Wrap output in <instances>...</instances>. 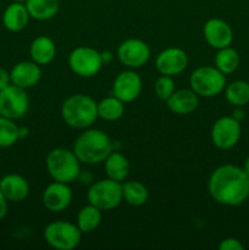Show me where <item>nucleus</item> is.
<instances>
[{"mask_svg":"<svg viewBox=\"0 0 249 250\" xmlns=\"http://www.w3.org/2000/svg\"><path fill=\"white\" fill-rule=\"evenodd\" d=\"M212 199L225 207H239L249 198V176L244 168L225 164L215 168L208 181Z\"/></svg>","mask_w":249,"mask_h":250,"instance_id":"1","label":"nucleus"},{"mask_svg":"<svg viewBox=\"0 0 249 250\" xmlns=\"http://www.w3.org/2000/svg\"><path fill=\"white\" fill-rule=\"evenodd\" d=\"M72 150L81 164L97 165L104 163L105 159L114 150V144L110 137L102 129L85 128V131L76 138Z\"/></svg>","mask_w":249,"mask_h":250,"instance_id":"2","label":"nucleus"},{"mask_svg":"<svg viewBox=\"0 0 249 250\" xmlns=\"http://www.w3.org/2000/svg\"><path fill=\"white\" fill-rule=\"evenodd\" d=\"M61 117L72 128H89L98 119L97 102L89 95L81 93L70 95L61 105Z\"/></svg>","mask_w":249,"mask_h":250,"instance_id":"3","label":"nucleus"},{"mask_svg":"<svg viewBox=\"0 0 249 250\" xmlns=\"http://www.w3.org/2000/svg\"><path fill=\"white\" fill-rule=\"evenodd\" d=\"M46 171L56 182H75L81 173V161L73 150L66 148H55L50 150L45 159Z\"/></svg>","mask_w":249,"mask_h":250,"instance_id":"4","label":"nucleus"},{"mask_svg":"<svg viewBox=\"0 0 249 250\" xmlns=\"http://www.w3.org/2000/svg\"><path fill=\"white\" fill-rule=\"evenodd\" d=\"M226 84V75L214 66H200L189 77L190 89L198 97H216L224 92Z\"/></svg>","mask_w":249,"mask_h":250,"instance_id":"5","label":"nucleus"},{"mask_svg":"<svg viewBox=\"0 0 249 250\" xmlns=\"http://www.w3.org/2000/svg\"><path fill=\"white\" fill-rule=\"evenodd\" d=\"M82 234L76 224L58 220L45 227L44 241L56 250H73L80 246Z\"/></svg>","mask_w":249,"mask_h":250,"instance_id":"6","label":"nucleus"},{"mask_svg":"<svg viewBox=\"0 0 249 250\" xmlns=\"http://www.w3.org/2000/svg\"><path fill=\"white\" fill-rule=\"evenodd\" d=\"M89 204L94 205L102 211L114 210L124 202L122 183L111 178H104L92 183L87 192Z\"/></svg>","mask_w":249,"mask_h":250,"instance_id":"7","label":"nucleus"},{"mask_svg":"<svg viewBox=\"0 0 249 250\" xmlns=\"http://www.w3.org/2000/svg\"><path fill=\"white\" fill-rule=\"evenodd\" d=\"M68 66L80 77H94L103 67L102 53L92 46H77L68 55Z\"/></svg>","mask_w":249,"mask_h":250,"instance_id":"8","label":"nucleus"},{"mask_svg":"<svg viewBox=\"0 0 249 250\" xmlns=\"http://www.w3.org/2000/svg\"><path fill=\"white\" fill-rule=\"evenodd\" d=\"M29 98L26 89L9 84L0 90V115L14 121L22 119L28 112Z\"/></svg>","mask_w":249,"mask_h":250,"instance_id":"9","label":"nucleus"},{"mask_svg":"<svg viewBox=\"0 0 249 250\" xmlns=\"http://www.w3.org/2000/svg\"><path fill=\"white\" fill-rule=\"evenodd\" d=\"M241 134V122L237 121L233 116H222L212 125L211 141L217 149L228 150L237 146Z\"/></svg>","mask_w":249,"mask_h":250,"instance_id":"10","label":"nucleus"},{"mask_svg":"<svg viewBox=\"0 0 249 250\" xmlns=\"http://www.w3.org/2000/svg\"><path fill=\"white\" fill-rule=\"evenodd\" d=\"M117 58L122 65L136 70L148 62L150 59V48L142 39H126L117 48Z\"/></svg>","mask_w":249,"mask_h":250,"instance_id":"11","label":"nucleus"},{"mask_svg":"<svg viewBox=\"0 0 249 250\" xmlns=\"http://www.w3.org/2000/svg\"><path fill=\"white\" fill-rule=\"evenodd\" d=\"M143 82L134 70H124L120 72L112 83V95L119 98L124 104L136 100L142 93Z\"/></svg>","mask_w":249,"mask_h":250,"instance_id":"12","label":"nucleus"},{"mask_svg":"<svg viewBox=\"0 0 249 250\" xmlns=\"http://www.w3.org/2000/svg\"><path fill=\"white\" fill-rule=\"evenodd\" d=\"M188 66V56L183 49L167 48L158 54L155 59V67L161 75H181Z\"/></svg>","mask_w":249,"mask_h":250,"instance_id":"13","label":"nucleus"},{"mask_svg":"<svg viewBox=\"0 0 249 250\" xmlns=\"http://www.w3.org/2000/svg\"><path fill=\"white\" fill-rule=\"evenodd\" d=\"M42 202L44 208L50 212L63 211L72 202V190L67 183L54 181L44 189Z\"/></svg>","mask_w":249,"mask_h":250,"instance_id":"14","label":"nucleus"},{"mask_svg":"<svg viewBox=\"0 0 249 250\" xmlns=\"http://www.w3.org/2000/svg\"><path fill=\"white\" fill-rule=\"evenodd\" d=\"M203 34L207 43L216 50L229 46L233 41V31L231 26L226 21L216 17L205 22Z\"/></svg>","mask_w":249,"mask_h":250,"instance_id":"15","label":"nucleus"},{"mask_svg":"<svg viewBox=\"0 0 249 250\" xmlns=\"http://www.w3.org/2000/svg\"><path fill=\"white\" fill-rule=\"evenodd\" d=\"M10 78L12 84L27 90L38 84L42 78V68L34 61H21L11 68Z\"/></svg>","mask_w":249,"mask_h":250,"instance_id":"16","label":"nucleus"},{"mask_svg":"<svg viewBox=\"0 0 249 250\" xmlns=\"http://www.w3.org/2000/svg\"><path fill=\"white\" fill-rule=\"evenodd\" d=\"M0 189L7 202H23L29 194V183L23 176L17 173H9L0 180Z\"/></svg>","mask_w":249,"mask_h":250,"instance_id":"17","label":"nucleus"},{"mask_svg":"<svg viewBox=\"0 0 249 250\" xmlns=\"http://www.w3.org/2000/svg\"><path fill=\"white\" fill-rule=\"evenodd\" d=\"M167 107L176 115H188L195 111L199 105V97L192 89H178L166 100Z\"/></svg>","mask_w":249,"mask_h":250,"instance_id":"18","label":"nucleus"},{"mask_svg":"<svg viewBox=\"0 0 249 250\" xmlns=\"http://www.w3.org/2000/svg\"><path fill=\"white\" fill-rule=\"evenodd\" d=\"M29 16L24 2L12 1L2 14V24L10 32H21L28 24Z\"/></svg>","mask_w":249,"mask_h":250,"instance_id":"19","label":"nucleus"},{"mask_svg":"<svg viewBox=\"0 0 249 250\" xmlns=\"http://www.w3.org/2000/svg\"><path fill=\"white\" fill-rule=\"evenodd\" d=\"M32 61L39 66L49 65L56 56V45L51 38L46 36H39L31 43L29 46Z\"/></svg>","mask_w":249,"mask_h":250,"instance_id":"20","label":"nucleus"},{"mask_svg":"<svg viewBox=\"0 0 249 250\" xmlns=\"http://www.w3.org/2000/svg\"><path fill=\"white\" fill-rule=\"evenodd\" d=\"M104 170L107 178H111V180L122 183L129 173L128 159L124 154L112 150L110 155L105 159Z\"/></svg>","mask_w":249,"mask_h":250,"instance_id":"21","label":"nucleus"},{"mask_svg":"<svg viewBox=\"0 0 249 250\" xmlns=\"http://www.w3.org/2000/svg\"><path fill=\"white\" fill-rule=\"evenodd\" d=\"M24 5L31 19L37 21H48L53 19L60 7L59 0H26Z\"/></svg>","mask_w":249,"mask_h":250,"instance_id":"22","label":"nucleus"},{"mask_svg":"<svg viewBox=\"0 0 249 250\" xmlns=\"http://www.w3.org/2000/svg\"><path fill=\"white\" fill-rule=\"evenodd\" d=\"M122 198L131 207H142L148 202V188L139 181H127L122 183Z\"/></svg>","mask_w":249,"mask_h":250,"instance_id":"23","label":"nucleus"},{"mask_svg":"<svg viewBox=\"0 0 249 250\" xmlns=\"http://www.w3.org/2000/svg\"><path fill=\"white\" fill-rule=\"evenodd\" d=\"M102 210L92 204H88L80 210L77 215L76 225L82 233H92L102 224L103 214Z\"/></svg>","mask_w":249,"mask_h":250,"instance_id":"24","label":"nucleus"},{"mask_svg":"<svg viewBox=\"0 0 249 250\" xmlns=\"http://www.w3.org/2000/svg\"><path fill=\"white\" fill-rule=\"evenodd\" d=\"M98 117L104 121L114 122L121 119L124 114V103L115 95L106 97L97 103Z\"/></svg>","mask_w":249,"mask_h":250,"instance_id":"25","label":"nucleus"},{"mask_svg":"<svg viewBox=\"0 0 249 250\" xmlns=\"http://www.w3.org/2000/svg\"><path fill=\"white\" fill-rule=\"evenodd\" d=\"M226 100L233 106H246L249 104V83L248 81L237 80L225 87Z\"/></svg>","mask_w":249,"mask_h":250,"instance_id":"26","label":"nucleus"},{"mask_svg":"<svg viewBox=\"0 0 249 250\" xmlns=\"http://www.w3.org/2000/svg\"><path fill=\"white\" fill-rule=\"evenodd\" d=\"M239 66V54L231 45L219 49L215 56V67L224 75H231Z\"/></svg>","mask_w":249,"mask_h":250,"instance_id":"27","label":"nucleus"},{"mask_svg":"<svg viewBox=\"0 0 249 250\" xmlns=\"http://www.w3.org/2000/svg\"><path fill=\"white\" fill-rule=\"evenodd\" d=\"M20 139L19 126L14 120L0 115V148H10Z\"/></svg>","mask_w":249,"mask_h":250,"instance_id":"28","label":"nucleus"},{"mask_svg":"<svg viewBox=\"0 0 249 250\" xmlns=\"http://www.w3.org/2000/svg\"><path fill=\"white\" fill-rule=\"evenodd\" d=\"M154 90H155V94L159 99L166 102L171 97V94L175 92V81H173V77L161 75L156 80L155 84H154Z\"/></svg>","mask_w":249,"mask_h":250,"instance_id":"29","label":"nucleus"},{"mask_svg":"<svg viewBox=\"0 0 249 250\" xmlns=\"http://www.w3.org/2000/svg\"><path fill=\"white\" fill-rule=\"evenodd\" d=\"M220 250H243L244 246L242 244V242L237 238H225L224 241H221V243L219 244Z\"/></svg>","mask_w":249,"mask_h":250,"instance_id":"30","label":"nucleus"},{"mask_svg":"<svg viewBox=\"0 0 249 250\" xmlns=\"http://www.w3.org/2000/svg\"><path fill=\"white\" fill-rule=\"evenodd\" d=\"M9 84H11L10 72L5 70V68L0 67V90L4 89V88L7 87Z\"/></svg>","mask_w":249,"mask_h":250,"instance_id":"31","label":"nucleus"},{"mask_svg":"<svg viewBox=\"0 0 249 250\" xmlns=\"http://www.w3.org/2000/svg\"><path fill=\"white\" fill-rule=\"evenodd\" d=\"M7 210H9V202L0 189V221L7 215Z\"/></svg>","mask_w":249,"mask_h":250,"instance_id":"32","label":"nucleus"},{"mask_svg":"<svg viewBox=\"0 0 249 250\" xmlns=\"http://www.w3.org/2000/svg\"><path fill=\"white\" fill-rule=\"evenodd\" d=\"M102 60H103V65H109V63H111V61L114 60V54L109 50L103 51Z\"/></svg>","mask_w":249,"mask_h":250,"instance_id":"33","label":"nucleus"},{"mask_svg":"<svg viewBox=\"0 0 249 250\" xmlns=\"http://www.w3.org/2000/svg\"><path fill=\"white\" fill-rule=\"evenodd\" d=\"M232 116H233L237 121L241 122L242 120H244V117H246V114H244L243 109H242L241 106H237L236 110L233 111V115H232Z\"/></svg>","mask_w":249,"mask_h":250,"instance_id":"34","label":"nucleus"},{"mask_svg":"<svg viewBox=\"0 0 249 250\" xmlns=\"http://www.w3.org/2000/svg\"><path fill=\"white\" fill-rule=\"evenodd\" d=\"M19 134H20V139L27 138L29 134V129L27 127H19Z\"/></svg>","mask_w":249,"mask_h":250,"instance_id":"35","label":"nucleus"},{"mask_svg":"<svg viewBox=\"0 0 249 250\" xmlns=\"http://www.w3.org/2000/svg\"><path fill=\"white\" fill-rule=\"evenodd\" d=\"M243 168H244V171H246V172H247V175L249 176V155L247 156L246 161H244V166H243Z\"/></svg>","mask_w":249,"mask_h":250,"instance_id":"36","label":"nucleus"},{"mask_svg":"<svg viewBox=\"0 0 249 250\" xmlns=\"http://www.w3.org/2000/svg\"><path fill=\"white\" fill-rule=\"evenodd\" d=\"M11 1H14V2H24L26 0H11Z\"/></svg>","mask_w":249,"mask_h":250,"instance_id":"37","label":"nucleus"},{"mask_svg":"<svg viewBox=\"0 0 249 250\" xmlns=\"http://www.w3.org/2000/svg\"><path fill=\"white\" fill-rule=\"evenodd\" d=\"M248 83H249V77H248Z\"/></svg>","mask_w":249,"mask_h":250,"instance_id":"38","label":"nucleus"},{"mask_svg":"<svg viewBox=\"0 0 249 250\" xmlns=\"http://www.w3.org/2000/svg\"><path fill=\"white\" fill-rule=\"evenodd\" d=\"M248 105H249V104H248Z\"/></svg>","mask_w":249,"mask_h":250,"instance_id":"39","label":"nucleus"}]
</instances>
